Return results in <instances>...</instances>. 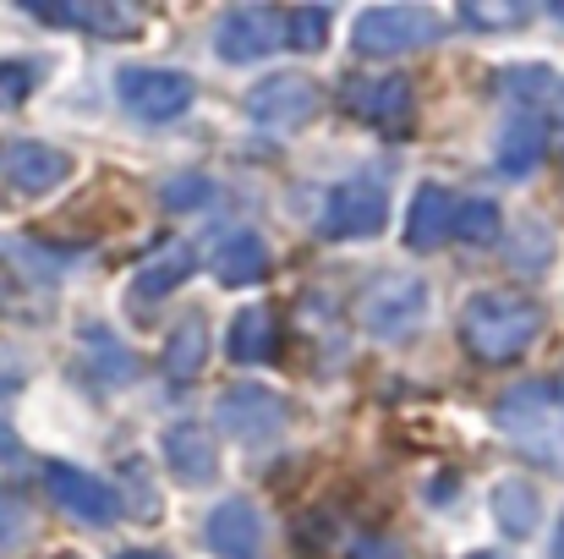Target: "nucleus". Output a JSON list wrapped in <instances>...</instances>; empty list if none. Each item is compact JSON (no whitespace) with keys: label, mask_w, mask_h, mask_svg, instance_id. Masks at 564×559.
Listing matches in <instances>:
<instances>
[{"label":"nucleus","mask_w":564,"mask_h":559,"mask_svg":"<svg viewBox=\"0 0 564 559\" xmlns=\"http://www.w3.org/2000/svg\"><path fill=\"white\" fill-rule=\"evenodd\" d=\"M22 538H28V510H22V499L0 494V555H11Z\"/></svg>","instance_id":"obj_27"},{"label":"nucleus","mask_w":564,"mask_h":559,"mask_svg":"<svg viewBox=\"0 0 564 559\" xmlns=\"http://www.w3.org/2000/svg\"><path fill=\"white\" fill-rule=\"evenodd\" d=\"M460 22L466 28H482V33H499V28L527 22V6L521 0H466L460 6Z\"/></svg>","instance_id":"obj_23"},{"label":"nucleus","mask_w":564,"mask_h":559,"mask_svg":"<svg viewBox=\"0 0 564 559\" xmlns=\"http://www.w3.org/2000/svg\"><path fill=\"white\" fill-rule=\"evenodd\" d=\"M554 17H560V22H564V6H554Z\"/></svg>","instance_id":"obj_35"},{"label":"nucleus","mask_w":564,"mask_h":559,"mask_svg":"<svg viewBox=\"0 0 564 559\" xmlns=\"http://www.w3.org/2000/svg\"><path fill=\"white\" fill-rule=\"evenodd\" d=\"M427 280L422 275H411V269H389V275H378L373 286L362 291V302H357V319H362V330L378 335V341H405L422 319H427Z\"/></svg>","instance_id":"obj_2"},{"label":"nucleus","mask_w":564,"mask_h":559,"mask_svg":"<svg viewBox=\"0 0 564 559\" xmlns=\"http://www.w3.org/2000/svg\"><path fill=\"white\" fill-rule=\"evenodd\" d=\"M225 352H230V363H241V368L269 363V357L280 352V319H274V308H241V313L230 319Z\"/></svg>","instance_id":"obj_18"},{"label":"nucleus","mask_w":564,"mask_h":559,"mask_svg":"<svg viewBox=\"0 0 564 559\" xmlns=\"http://www.w3.org/2000/svg\"><path fill=\"white\" fill-rule=\"evenodd\" d=\"M160 455H165V466L176 472V483H187V488H203V483H214V472H219V450H214V433L203 428V422H171L165 428V439H160Z\"/></svg>","instance_id":"obj_11"},{"label":"nucleus","mask_w":564,"mask_h":559,"mask_svg":"<svg viewBox=\"0 0 564 559\" xmlns=\"http://www.w3.org/2000/svg\"><path fill=\"white\" fill-rule=\"evenodd\" d=\"M121 477L132 483V516L154 522V516H160V494L149 488V466H143V461H127V466H121Z\"/></svg>","instance_id":"obj_25"},{"label":"nucleus","mask_w":564,"mask_h":559,"mask_svg":"<svg viewBox=\"0 0 564 559\" xmlns=\"http://www.w3.org/2000/svg\"><path fill=\"white\" fill-rule=\"evenodd\" d=\"M160 368H165L171 384L203 378V368H208V319L203 313H182L176 319V330H171V341L160 352Z\"/></svg>","instance_id":"obj_19"},{"label":"nucleus","mask_w":564,"mask_h":559,"mask_svg":"<svg viewBox=\"0 0 564 559\" xmlns=\"http://www.w3.org/2000/svg\"><path fill=\"white\" fill-rule=\"evenodd\" d=\"M505 230V214L499 203L488 197H455V219H449V236H460L466 247H494Z\"/></svg>","instance_id":"obj_22"},{"label":"nucleus","mask_w":564,"mask_h":559,"mask_svg":"<svg viewBox=\"0 0 564 559\" xmlns=\"http://www.w3.org/2000/svg\"><path fill=\"white\" fill-rule=\"evenodd\" d=\"M214 422H219L230 439H241V444H269V439L291 422V406H285V395H274L269 384H236V389L219 395Z\"/></svg>","instance_id":"obj_5"},{"label":"nucleus","mask_w":564,"mask_h":559,"mask_svg":"<svg viewBox=\"0 0 564 559\" xmlns=\"http://www.w3.org/2000/svg\"><path fill=\"white\" fill-rule=\"evenodd\" d=\"M197 99V83L187 72H165V66H132L121 72V105L143 121H176Z\"/></svg>","instance_id":"obj_8"},{"label":"nucleus","mask_w":564,"mask_h":559,"mask_svg":"<svg viewBox=\"0 0 564 559\" xmlns=\"http://www.w3.org/2000/svg\"><path fill=\"white\" fill-rule=\"evenodd\" d=\"M208 269H214L219 286H258V280L269 275V247H263L258 230H230V236L214 247Z\"/></svg>","instance_id":"obj_17"},{"label":"nucleus","mask_w":564,"mask_h":559,"mask_svg":"<svg viewBox=\"0 0 564 559\" xmlns=\"http://www.w3.org/2000/svg\"><path fill=\"white\" fill-rule=\"evenodd\" d=\"M285 39H291L296 50H324V39H329V11H324V6H296V11H285Z\"/></svg>","instance_id":"obj_24"},{"label":"nucleus","mask_w":564,"mask_h":559,"mask_svg":"<svg viewBox=\"0 0 564 559\" xmlns=\"http://www.w3.org/2000/svg\"><path fill=\"white\" fill-rule=\"evenodd\" d=\"M44 488H50V499H55L66 516H77V522H88V527H110V522L121 516L116 488L99 483V477L83 472V466H61V461H50V466H44Z\"/></svg>","instance_id":"obj_10"},{"label":"nucleus","mask_w":564,"mask_h":559,"mask_svg":"<svg viewBox=\"0 0 564 559\" xmlns=\"http://www.w3.org/2000/svg\"><path fill=\"white\" fill-rule=\"evenodd\" d=\"M33 17L44 22H83L94 33H110V39H132L143 11L138 6H33Z\"/></svg>","instance_id":"obj_20"},{"label":"nucleus","mask_w":564,"mask_h":559,"mask_svg":"<svg viewBox=\"0 0 564 559\" xmlns=\"http://www.w3.org/2000/svg\"><path fill=\"white\" fill-rule=\"evenodd\" d=\"M318 110H324V94H318V83L302 77V72H274V77H263V83L247 94V116H252L258 127H274V132H302Z\"/></svg>","instance_id":"obj_4"},{"label":"nucleus","mask_w":564,"mask_h":559,"mask_svg":"<svg viewBox=\"0 0 564 559\" xmlns=\"http://www.w3.org/2000/svg\"><path fill=\"white\" fill-rule=\"evenodd\" d=\"M494 516H499V527L510 538H532L543 527V494L527 477H510V483L494 488Z\"/></svg>","instance_id":"obj_21"},{"label":"nucleus","mask_w":564,"mask_h":559,"mask_svg":"<svg viewBox=\"0 0 564 559\" xmlns=\"http://www.w3.org/2000/svg\"><path fill=\"white\" fill-rule=\"evenodd\" d=\"M543 154H549V121L543 116H532V110H521V116H510L505 127H499V143H494V160H499V171L505 176H532L538 165H543Z\"/></svg>","instance_id":"obj_14"},{"label":"nucleus","mask_w":564,"mask_h":559,"mask_svg":"<svg viewBox=\"0 0 564 559\" xmlns=\"http://www.w3.org/2000/svg\"><path fill=\"white\" fill-rule=\"evenodd\" d=\"M121 559H165V555H154V549H138V555H121Z\"/></svg>","instance_id":"obj_33"},{"label":"nucleus","mask_w":564,"mask_h":559,"mask_svg":"<svg viewBox=\"0 0 564 559\" xmlns=\"http://www.w3.org/2000/svg\"><path fill=\"white\" fill-rule=\"evenodd\" d=\"M505 88L510 94H549L554 77H549V66H505Z\"/></svg>","instance_id":"obj_28"},{"label":"nucleus","mask_w":564,"mask_h":559,"mask_svg":"<svg viewBox=\"0 0 564 559\" xmlns=\"http://www.w3.org/2000/svg\"><path fill=\"white\" fill-rule=\"evenodd\" d=\"M471 559H499V555H471Z\"/></svg>","instance_id":"obj_36"},{"label":"nucleus","mask_w":564,"mask_h":559,"mask_svg":"<svg viewBox=\"0 0 564 559\" xmlns=\"http://www.w3.org/2000/svg\"><path fill=\"white\" fill-rule=\"evenodd\" d=\"M0 455H17V433H11L6 422H0Z\"/></svg>","instance_id":"obj_32"},{"label":"nucleus","mask_w":564,"mask_h":559,"mask_svg":"<svg viewBox=\"0 0 564 559\" xmlns=\"http://www.w3.org/2000/svg\"><path fill=\"white\" fill-rule=\"evenodd\" d=\"M340 105L357 116V121H368L378 132H411V116H416V94H411V83L400 77V72H383V77H351L346 88H340Z\"/></svg>","instance_id":"obj_6"},{"label":"nucleus","mask_w":564,"mask_h":559,"mask_svg":"<svg viewBox=\"0 0 564 559\" xmlns=\"http://www.w3.org/2000/svg\"><path fill=\"white\" fill-rule=\"evenodd\" d=\"M554 559H564V533H560V538H554Z\"/></svg>","instance_id":"obj_34"},{"label":"nucleus","mask_w":564,"mask_h":559,"mask_svg":"<svg viewBox=\"0 0 564 559\" xmlns=\"http://www.w3.org/2000/svg\"><path fill=\"white\" fill-rule=\"evenodd\" d=\"M165 203L171 208H197V203H208V182L203 176H176V182H165Z\"/></svg>","instance_id":"obj_29"},{"label":"nucleus","mask_w":564,"mask_h":559,"mask_svg":"<svg viewBox=\"0 0 564 559\" xmlns=\"http://www.w3.org/2000/svg\"><path fill=\"white\" fill-rule=\"evenodd\" d=\"M438 39V17L427 6H368L357 17V55H405Z\"/></svg>","instance_id":"obj_3"},{"label":"nucleus","mask_w":564,"mask_h":559,"mask_svg":"<svg viewBox=\"0 0 564 559\" xmlns=\"http://www.w3.org/2000/svg\"><path fill=\"white\" fill-rule=\"evenodd\" d=\"M208 549L219 559H263V522L247 499H225L208 516Z\"/></svg>","instance_id":"obj_15"},{"label":"nucleus","mask_w":564,"mask_h":559,"mask_svg":"<svg viewBox=\"0 0 564 559\" xmlns=\"http://www.w3.org/2000/svg\"><path fill=\"white\" fill-rule=\"evenodd\" d=\"M28 94H33V66L0 61V110H17Z\"/></svg>","instance_id":"obj_26"},{"label":"nucleus","mask_w":564,"mask_h":559,"mask_svg":"<svg viewBox=\"0 0 564 559\" xmlns=\"http://www.w3.org/2000/svg\"><path fill=\"white\" fill-rule=\"evenodd\" d=\"M543 335V308L521 291H477L466 308H460V346L477 357V363H516L538 346Z\"/></svg>","instance_id":"obj_1"},{"label":"nucleus","mask_w":564,"mask_h":559,"mask_svg":"<svg viewBox=\"0 0 564 559\" xmlns=\"http://www.w3.org/2000/svg\"><path fill=\"white\" fill-rule=\"evenodd\" d=\"M192 269H197V247H192V241H165V247H160V258H154V264H143V269H138V280H132V313H138V319H149V308H154V302H165Z\"/></svg>","instance_id":"obj_13"},{"label":"nucleus","mask_w":564,"mask_h":559,"mask_svg":"<svg viewBox=\"0 0 564 559\" xmlns=\"http://www.w3.org/2000/svg\"><path fill=\"white\" fill-rule=\"evenodd\" d=\"M72 176V160L55 149V143H11L6 149V182L17 186L22 197H44Z\"/></svg>","instance_id":"obj_12"},{"label":"nucleus","mask_w":564,"mask_h":559,"mask_svg":"<svg viewBox=\"0 0 564 559\" xmlns=\"http://www.w3.org/2000/svg\"><path fill=\"white\" fill-rule=\"evenodd\" d=\"M17 378H22V368H17L11 357H0V395H11V389H17Z\"/></svg>","instance_id":"obj_31"},{"label":"nucleus","mask_w":564,"mask_h":559,"mask_svg":"<svg viewBox=\"0 0 564 559\" xmlns=\"http://www.w3.org/2000/svg\"><path fill=\"white\" fill-rule=\"evenodd\" d=\"M274 44H285V11H274V6H230L214 28V50L230 66L263 61Z\"/></svg>","instance_id":"obj_7"},{"label":"nucleus","mask_w":564,"mask_h":559,"mask_svg":"<svg viewBox=\"0 0 564 559\" xmlns=\"http://www.w3.org/2000/svg\"><path fill=\"white\" fill-rule=\"evenodd\" d=\"M389 225V197L378 182H340L324 203L318 230L329 241H351V236H378Z\"/></svg>","instance_id":"obj_9"},{"label":"nucleus","mask_w":564,"mask_h":559,"mask_svg":"<svg viewBox=\"0 0 564 559\" xmlns=\"http://www.w3.org/2000/svg\"><path fill=\"white\" fill-rule=\"evenodd\" d=\"M351 559H400V549L389 538H357V555Z\"/></svg>","instance_id":"obj_30"},{"label":"nucleus","mask_w":564,"mask_h":559,"mask_svg":"<svg viewBox=\"0 0 564 559\" xmlns=\"http://www.w3.org/2000/svg\"><path fill=\"white\" fill-rule=\"evenodd\" d=\"M449 219H455V192L444 182H422L411 197V214H405V247H416V252L444 247Z\"/></svg>","instance_id":"obj_16"}]
</instances>
